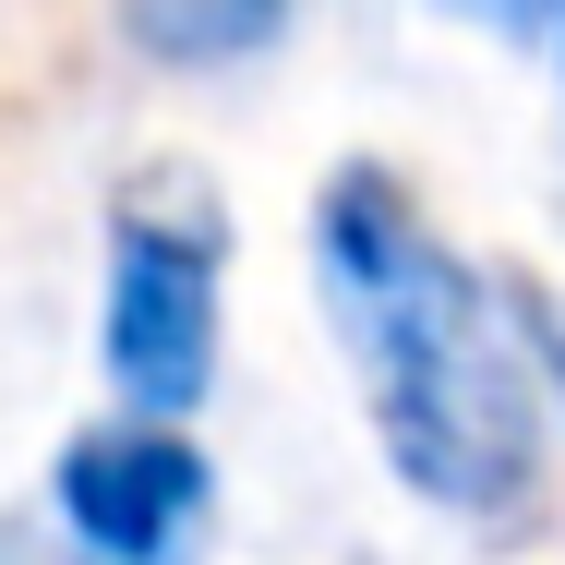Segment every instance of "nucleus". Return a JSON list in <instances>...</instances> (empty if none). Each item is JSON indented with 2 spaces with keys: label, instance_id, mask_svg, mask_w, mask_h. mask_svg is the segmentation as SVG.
<instances>
[{
  "label": "nucleus",
  "instance_id": "f03ea898",
  "mask_svg": "<svg viewBox=\"0 0 565 565\" xmlns=\"http://www.w3.org/2000/svg\"><path fill=\"white\" fill-rule=\"evenodd\" d=\"M228 361V217L205 193H120L97 253V373L109 409L193 422Z\"/></svg>",
  "mask_w": 565,
  "mask_h": 565
},
{
  "label": "nucleus",
  "instance_id": "423d86ee",
  "mask_svg": "<svg viewBox=\"0 0 565 565\" xmlns=\"http://www.w3.org/2000/svg\"><path fill=\"white\" fill-rule=\"evenodd\" d=\"M434 12H457V24H493V36H554L565 0H434Z\"/></svg>",
  "mask_w": 565,
  "mask_h": 565
},
{
  "label": "nucleus",
  "instance_id": "0eeeda50",
  "mask_svg": "<svg viewBox=\"0 0 565 565\" xmlns=\"http://www.w3.org/2000/svg\"><path fill=\"white\" fill-rule=\"evenodd\" d=\"M554 61H565V24H554Z\"/></svg>",
  "mask_w": 565,
  "mask_h": 565
},
{
  "label": "nucleus",
  "instance_id": "39448f33",
  "mask_svg": "<svg viewBox=\"0 0 565 565\" xmlns=\"http://www.w3.org/2000/svg\"><path fill=\"white\" fill-rule=\"evenodd\" d=\"M518 338H530V361H542V397L565 409V301L554 289H518Z\"/></svg>",
  "mask_w": 565,
  "mask_h": 565
},
{
  "label": "nucleus",
  "instance_id": "7ed1b4c3",
  "mask_svg": "<svg viewBox=\"0 0 565 565\" xmlns=\"http://www.w3.org/2000/svg\"><path fill=\"white\" fill-rule=\"evenodd\" d=\"M49 518L73 565H193L217 518V457L193 446V422H145L109 409L49 457Z\"/></svg>",
  "mask_w": 565,
  "mask_h": 565
},
{
  "label": "nucleus",
  "instance_id": "f257e3e1",
  "mask_svg": "<svg viewBox=\"0 0 565 565\" xmlns=\"http://www.w3.org/2000/svg\"><path fill=\"white\" fill-rule=\"evenodd\" d=\"M313 289L361 373V422L409 505L457 530H518L542 505V361L493 277L422 217V193L349 157L313 193Z\"/></svg>",
  "mask_w": 565,
  "mask_h": 565
},
{
  "label": "nucleus",
  "instance_id": "20e7f679",
  "mask_svg": "<svg viewBox=\"0 0 565 565\" xmlns=\"http://www.w3.org/2000/svg\"><path fill=\"white\" fill-rule=\"evenodd\" d=\"M301 0H109L120 49L157 61V73H228V61H265L289 36Z\"/></svg>",
  "mask_w": 565,
  "mask_h": 565
}]
</instances>
